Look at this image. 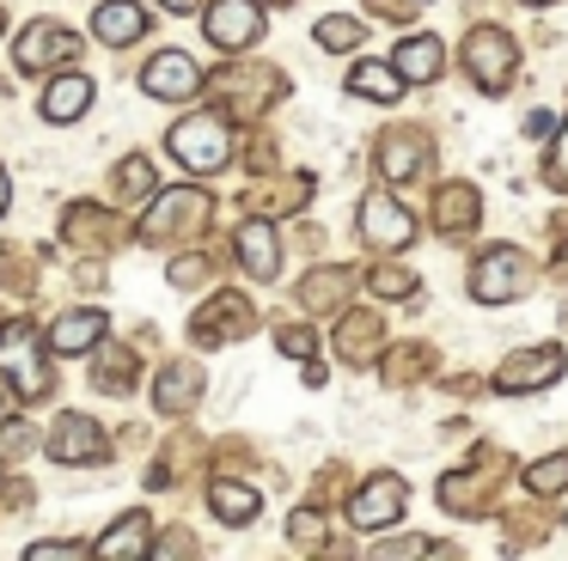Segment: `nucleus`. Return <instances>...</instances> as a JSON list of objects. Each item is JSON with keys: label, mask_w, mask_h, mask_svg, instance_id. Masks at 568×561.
<instances>
[{"label": "nucleus", "mask_w": 568, "mask_h": 561, "mask_svg": "<svg viewBox=\"0 0 568 561\" xmlns=\"http://www.w3.org/2000/svg\"><path fill=\"white\" fill-rule=\"evenodd\" d=\"M0 378H13V397H26V402H43L55 390L50 360L38 354V329H31V324H7V329H0Z\"/></svg>", "instance_id": "obj_1"}, {"label": "nucleus", "mask_w": 568, "mask_h": 561, "mask_svg": "<svg viewBox=\"0 0 568 561\" xmlns=\"http://www.w3.org/2000/svg\"><path fill=\"white\" fill-rule=\"evenodd\" d=\"M165 146H172V159L184 171H221L226 159H233V129H226V116L196 110V116H184L172 134H165Z\"/></svg>", "instance_id": "obj_2"}, {"label": "nucleus", "mask_w": 568, "mask_h": 561, "mask_svg": "<svg viewBox=\"0 0 568 561\" xmlns=\"http://www.w3.org/2000/svg\"><path fill=\"white\" fill-rule=\"evenodd\" d=\"M562 348L556 341H544V348H519V354H507L501 366H495V390L501 397H526V390H544V385H556L562 378Z\"/></svg>", "instance_id": "obj_3"}, {"label": "nucleus", "mask_w": 568, "mask_h": 561, "mask_svg": "<svg viewBox=\"0 0 568 561\" xmlns=\"http://www.w3.org/2000/svg\"><path fill=\"white\" fill-rule=\"evenodd\" d=\"M74 55H80V37L68 31V24H55V19H38V24H26V31H19V49H13V61H19L26 73L68 68Z\"/></svg>", "instance_id": "obj_4"}, {"label": "nucleus", "mask_w": 568, "mask_h": 561, "mask_svg": "<svg viewBox=\"0 0 568 561\" xmlns=\"http://www.w3.org/2000/svg\"><path fill=\"white\" fill-rule=\"evenodd\" d=\"M43 451H50L55 463H104V458H111V446H104V427L92 421V415H80V409H68L62 421L50 427Z\"/></svg>", "instance_id": "obj_5"}, {"label": "nucleus", "mask_w": 568, "mask_h": 561, "mask_svg": "<svg viewBox=\"0 0 568 561\" xmlns=\"http://www.w3.org/2000/svg\"><path fill=\"white\" fill-rule=\"evenodd\" d=\"M141 92L160 98V104H184V98L202 92V68L184 55V49H160V55L141 68Z\"/></svg>", "instance_id": "obj_6"}, {"label": "nucleus", "mask_w": 568, "mask_h": 561, "mask_svg": "<svg viewBox=\"0 0 568 561\" xmlns=\"http://www.w3.org/2000/svg\"><path fill=\"white\" fill-rule=\"evenodd\" d=\"M514 37L507 31H470V43H465V68H470V80L483 85V92H501L507 80H514Z\"/></svg>", "instance_id": "obj_7"}, {"label": "nucleus", "mask_w": 568, "mask_h": 561, "mask_svg": "<svg viewBox=\"0 0 568 561\" xmlns=\"http://www.w3.org/2000/svg\"><path fill=\"white\" fill-rule=\"evenodd\" d=\"M202 31H209V43L226 49V55H233V49H251L263 37V7L257 0H214Z\"/></svg>", "instance_id": "obj_8"}, {"label": "nucleus", "mask_w": 568, "mask_h": 561, "mask_svg": "<svg viewBox=\"0 0 568 561\" xmlns=\"http://www.w3.org/2000/svg\"><path fill=\"white\" fill-rule=\"evenodd\" d=\"M409 507V488L397 482V476H373V482H361L355 494H348V519H355V531H379V524L404 519Z\"/></svg>", "instance_id": "obj_9"}, {"label": "nucleus", "mask_w": 568, "mask_h": 561, "mask_svg": "<svg viewBox=\"0 0 568 561\" xmlns=\"http://www.w3.org/2000/svg\"><path fill=\"white\" fill-rule=\"evenodd\" d=\"M209 220V195L202 190H160L153 214L141 220V238H172V232H196Z\"/></svg>", "instance_id": "obj_10"}, {"label": "nucleus", "mask_w": 568, "mask_h": 561, "mask_svg": "<svg viewBox=\"0 0 568 561\" xmlns=\"http://www.w3.org/2000/svg\"><path fill=\"white\" fill-rule=\"evenodd\" d=\"M361 238H367L373 251H404V244L416 238V214H409L404 202H392V195H367V202H361Z\"/></svg>", "instance_id": "obj_11"}, {"label": "nucleus", "mask_w": 568, "mask_h": 561, "mask_svg": "<svg viewBox=\"0 0 568 561\" xmlns=\"http://www.w3.org/2000/svg\"><path fill=\"white\" fill-rule=\"evenodd\" d=\"M519 287H526V256H519V251H489V256H477V268H470V293H477L483 305L519 299Z\"/></svg>", "instance_id": "obj_12"}, {"label": "nucleus", "mask_w": 568, "mask_h": 561, "mask_svg": "<svg viewBox=\"0 0 568 561\" xmlns=\"http://www.w3.org/2000/svg\"><path fill=\"white\" fill-rule=\"evenodd\" d=\"M92 98H99V85L87 80V73H55L50 85H43V122H80L92 110Z\"/></svg>", "instance_id": "obj_13"}, {"label": "nucleus", "mask_w": 568, "mask_h": 561, "mask_svg": "<svg viewBox=\"0 0 568 561\" xmlns=\"http://www.w3.org/2000/svg\"><path fill=\"white\" fill-rule=\"evenodd\" d=\"M245 329H251V305L239 299V293H221L209 312H196V341H209V348H221V341L245 336Z\"/></svg>", "instance_id": "obj_14"}, {"label": "nucleus", "mask_w": 568, "mask_h": 561, "mask_svg": "<svg viewBox=\"0 0 568 561\" xmlns=\"http://www.w3.org/2000/svg\"><path fill=\"white\" fill-rule=\"evenodd\" d=\"M104 312H62L50 324V354H92L104 341Z\"/></svg>", "instance_id": "obj_15"}, {"label": "nucleus", "mask_w": 568, "mask_h": 561, "mask_svg": "<svg viewBox=\"0 0 568 561\" xmlns=\"http://www.w3.org/2000/svg\"><path fill=\"white\" fill-rule=\"evenodd\" d=\"M141 31H148V12H141L135 0H104V7L92 12V37L111 43V49H129Z\"/></svg>", "instance_id": "obj_16"}, {"label": "nucleus", "mask_w": 568, "mask_h": 561, "mask_svg": "<svg viewBox=\"0 0 568 561\" xmlns=\"http://www.w3.org/2000/svg\"><path fill=\"white\" fill-rule=\"evenodd\" d=\"M404 73H397V61H355L348 68V92L367 98V104H397L404 98Z\"/></svg>", "instance_id": "obj_17"}, {"label": "nucleus", "mask_w": 568, "mask_h": 561, "mask_svg": "<svg viewBox=\"0 0 568 561\" xmlns=\"http://www.w3.org/2000/svg\"><path fill=\"white\" fill-rule=\"evenodd\" d=\"M239 263H245L257 280H275V268H282V244H275V226H263V220H245V226H239Z\"/></svg>", "instance_id": "obj_18"}, {"label": "nucleus", "mask_w": 568, "mask_h": 561, "mask_svg": "<svg viewBox=\"0 0 568 561\" xmlns=\"http://www.w3.org/2000/svg\"><path fill=\"white\" fill-rule=\"evenodd\" d=\"M397 73H404L409 85H428V80H440V68H446V49H440V37H409V43H397Z\"/></svg>", "instance_id": "obj_19"}, {"label": "nucleus", "mask_w": 568, "mask_h": 561, "mask_svg": "<svg viewBox=\"0 0 568 561\" xmlns=\"http://www.w3.org/2000/svg\"><path fill=\"white\" fill-rule=\"evenodd\" d=\"M148 537H153V519H148V512H123V519H116L111 531L99 537V555H104V561H123V555H148V549H153Z\"/></svg>", "instance_id": "obj_20"}, {"label": "nucleus", "mask_w": 568, "mask_h": 561, "mask_svg": "<svg viewBox=\"0 0 568 561\" xmlns=\"http://www.w3.org/2000/svg\"><path fill=\"white\" fill-rule=\"evenodd\" d=\"M209 507H214V519H221V524H251L263 512V494H257V488H245V482H214L209 488Z\"/></svg>", "instance_id": "obj_21"}, {"label": "nucleus", "mask_w": 568, "mask_h": 561, "mask_svg": "<svg viewBox=\"0 0 568 561\" xmlns=\"http://www.w3.org/2000/svg\"><path fill=\"white\" fill-rule=\"evenodd\" d=\"M379 165H385V177H422L428 171V146L416 141V134H385L379 141Z\"/></svg>", "instance_id": "obj_22"}, {"label": "nucleus", "mask_w": 568, "mask_h": 561, "mask_svg": "<svg viewBox=\"0 0 568 561\" xmlns=\"http://www.w3.org/2000/svg\"><path fill=\"white\" fill-rule=\"evenodd\" d=\"M196 390H202V373H196V366H165V373H160V390H153V402H160L165 415H184L190 402H196Z\"/></svg>", "instance_id": "obj_23"}, {"label": "nucleus", "mask_w": 568, "mask_h": 561, "mask_svg": "<svg viewBox=\"0 0 568 561\" xmlns=\"http://www.w3.org/2000/svg\"><path fill=\"white\" fill-rule=\"evenodd\" d=\"M434 220H440V232L477 226V190H470V183H446L440 202H434Z\"/></svg>", "instance_id": "obj_24"}, {"label": "nucleus", "mask_w": 568, "mask_h": 561, "mask_svg": "<svg viewBox=\"0 0 568 561\" xmlns=\"http://www.w3.org/2000/svg\"><path fill=\"white\" fill-rule=\"evenodd\" d=\"M116 195H123V202H153V165L148 159H123V165H116Z\"/></svg>", "instance_id": "obj_25"}, {"label": "nucleus", "mask_w": 568, "mask_h": 561, "mask_svg": "<svg viewBox=\"0 0 568 561\" xmlns=\"http://www.w3.org/2000/svg\"><path fill=\"white\" fill-rule=\"evenodd\" d=\"M526 488H531V494H568V451L531 463V470H526Z\"/></svg>", "instance_id": "obj_26"}, {"label": "nucleus", "mask_w": 568, "mask_h": 561, "mask_svg": "<svg viewBox=\"0 0 568 561\" xmlns=\"http://www.w3.org/2000/svg\"><path fill=\"white\" fill-rule=\"evenodd\" d=\"M129 378H135V354H129V348H111V354L99 360V390L123 397V390H129Z\"/></svg>", "instance_id": "obj_27"}, {"label": "nucleus", "mask_w": 568, "mask_h": 561, "mask_svg": "<svg viewBox=\"0 0 568 561\" xmlns=\"http://www.w3.org/2000/svg\"><path fill=\"white\" fill-rule=\"evenodd\" d=\"M68 238H92V244H104L111 238V214L104 207H68Z\"/></svg>", "instance_id": "obj_28"}, {"label": "nucleus", "mask_w": 568, "mask_h": 561, "mask_svg": "<svg viewBox=\"0 0 568 561\" xmlns=\"http://www.w3.org/2000/svg\"><path fill=\"white\" fill-rule=\"evenodd\" d=\"M318 49H336V55H343V49H355L361 43V19H343V12H331V19H318Z\"/></svg>", "instance_id": "obj_29"}, {"label": "nucleus", "mask_w": 568, "mask_h": 561, "mask_svg": "<svg viewBox=\"0 0 568 561\" xmlns=\"http://www.w3.org/2000/svg\"><path fill=\"white\" fill-rule=\"evenodd\" d=\"M336 287H348V275H343V268H324V275H312L306 287H300V299H306L312 312H318V305H336V299H343Z\"/></svg>", "instance_id": "obj_30"}, {"label": "nucleus", "mask_w": 568, "mask_h": 561, "mask_svg": "<svg viewBox=\"0 0 568 561\" xmlns=\"http://www.w3.org/2000/svg\"><path fill=\"white\" fill-rule=\"evenodd\" d=\"M367 287L379 293V299H409V293H416V275H409V268H404V275H397V268H373Z\"/></svg>", "instance_id": "obj_31"}, {"label": "nucleus", "mask_w": 568, "mask_h": 561, "mask_svg": "<svg viewBox=\"0 0 568 561\" xmlns=\"http://www.w3.org/2000/svg\"><path fill=\"white\" fill-rule=\"evenodd\" d=\"M287 537H294V549H318L324 543V512H294V519H287Z\"/></svg>", "instance_id": "obj_32"}, {"label": "nucleus", "mask_w": 568, "mask_h": 561, "mask_svg": "<svg viewBox=\"0 0 568 561\" xmlns=\"http://www.w3.org/2000/svg\"><path fill=\"white\" fill-rule=\"evenodd\" d=\"M373 324H367V317H361V324H355V317H348V324H343V336H336V341H343V360H367V354H373Z\"/></svg>", "instance_id": "obj_33"}, {"label": "nucleus", "mask_w": 568, "mask_h": 561, "mask_svg": "<svg viewBox=\"0 0 568 561\" xmlns=\"http://www.w3.org/2000/svg\"><path fill=\"white\" fill-rule=\"evenodd\" d=\"M275 341H282V354H294V360H312V348H318V336H312L306 324H282Z\"/></svg>", "instance_id": "obj_34"}, {"label": "nucleus", "mask_w": 568, "mask_h": 561, "mask_svg": "<svg viewBox=\"0 0 568 561\" xmlns=\"http://www.w3.org/2000/svg\"><path fill=\"white\" fill-rule=\"evenodd\" d=\"M19 451H31V427L26 421H7V427H0V458H19Z\"/></svg>", "instance_id": "obj_35"}, {"label": "nucleus", "mask_w": 568, "mask_h": 561, "mask_svg": "<svg viewBox=\"0 0 568 561\" xmlns=\"http://www.w3.org/2000/svg\"><path fill=\"white\" fill-rule=\"evenodd\" d=\"M31 561H55V555H87V543H31Z\"/></svg>", "instance_id": "obj_36"}, {"label": "nucleus", "mask_w": 568, "mask_h": 561, "mask_svg": "<svg viewBox=\"0 0 568 561\" xmlns=\"http://www.w3.org/2000/svg\"><path fill=\"white\" fill-rule=\"evenodd\" d=\"M202 268H209L202 256H184V263H172V280H178V287H190V280H202Z\"/></svg>", "instance_id": "obj_37"}, {"label": "nucleus", "mask_w": 568, "mask_h": 561, "mask_svg": "<svg viewBox=\"0 0 568 561\" xmlns=\"http://www.w3.org/2000/svg\"><path fill=\"white\" fill-rule=\"evenodd\" d=\"M556 171H568V129H562V146H556Z\"/></svg>", "instance_id": "obj_38"}, {"label": "nucleus", "mask_w": 568, "mask_h": 561, "mask_svg": "<svg viewBox=\"0 0 568 561\" xmlns=\"http://www.w3.org/2000/svg\"><path fill=\"white\" fill-rule=\"evenodd\" d=\"M160 7H165V12H190L196 0H160Z\"/></svg>", "instance_id": "obj_39"}, {"label": "nucleus", "mask_w": 568, "mask_h": 561, "mask_svg": "<svg viewBox=\"0 0 568 561\" xmlns=\"http://www.w3.org/2000/svg\"><path fill=\"white\" fill-rule=\"evenodd\" d=\"M7 202H13V190H7V171H0V214H7Z\"/></svg>", "instance_id": "obj_40"}, {"label": "nucleus", "mask_w": 568, "mask_h": 561, "mask_svg": "<svg viewBox=\"0 0 568 561\" xmlns=\"http://www.w3.org/2000/svg\"><path fill=\"white\" fill-rule=\"evenodd\" d=\"M526 7H550V0H526Z\"/></svg>", "instance_id": "obj_41"}, {"label": "nucleus", "mask_w": 568, "mask_h": 561, "mask_svg": "<svg viewBox=\"0 0 568 561\" xmlns=\"http://www.w3.org/2000/svg\"><path fill=\"white\" fill-rule=\"evenodd\" d=\"M0 31H7V12H0Z\"/></svg>", "instance_id": "obj_42"}, {"label": "nucleus", "mask_w": 568, "mask_h": 561, "mask_svg": "<svg viewBox=\"0 0 568 561\" xmlns=\"http://www.w3.org/2000/svg\"><path fill=\"white\" fill-rule=\"evenodd\" d=\"M416 7H422V0H416Z\"/></svg>", "instance_id": "obj_43"}, {"label": "nucleus", "mask_w": 568, "mask_h": 561, "mask_svg": "<svg viewBox=\"0 0 568 561\" xmlns=\"http://www.w3.org/2000/svg\"><path fill=\"white\" fill-rule=\"evenodd\" d=\"M562 177H568V171H562Z\"/></svg>", "instance_id": "obj_44"}]
</instances>
